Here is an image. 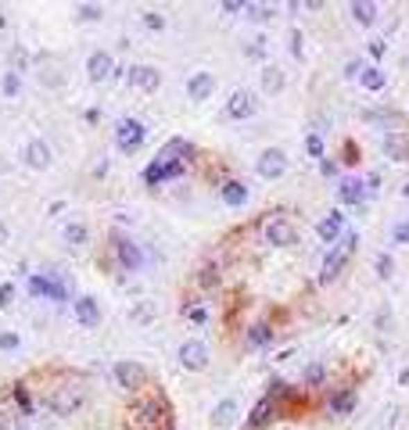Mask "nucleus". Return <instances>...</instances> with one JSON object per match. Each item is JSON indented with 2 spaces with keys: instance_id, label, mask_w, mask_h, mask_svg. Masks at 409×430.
Returning <instances> with one entry per match:
<instances>
[{
  "instance_id": "nucleus-41",
  "label": "nucleus",
  "mask_w": 409,
  "mask_h": 430,
  "mask_svg": "<svg viewBox=\"0 0 409 430\" xmlns=\"http://www.w3.org/2000/svg\"><path fill=\"white\" fill-rule=\"evenodd\" d=\"M198 284H201V287H215V284H219V276H215V269H201Z\"/></svg>"
},
{
  "instance_id": "nucleus-27",
  "label": "nucleus",
  "mask_w": 409,
  "mask_h": 430,
  "mask_svg": "<svg viewBox=\"0 0 409 430\" xmlns=\"http://www.w3.org/2000/svg\"><path fill=\"white\" fill-rule=\"evenodd\" d=\"M359 79H362V90H370V94H381L387 86V76H384V69H377V64H366Z\"/></svg>"
},
{
  "instance_id": "nucleus-21",
  "label": "nucleus",
  "mask_w": 409,
  "mask_h": 430,
  "mask_svg": "<svg viewBox=\"0 0 409 430\" xmlns=\"http://www.w3.org/2000/svg\"><path fill=\"white\" fill-rule=\"evenodd\" d=\"M76 322H83V327H97V322H101V305H97V298H90V294L76 298Z\"/></svg>"
},
{
  "instance_id": "nucleus-20",
  "label": "nucleus",
  "mask_w": 409,
  "mask_h": 430,
  "mask_svg": "<svg viewBox=\"0 0 409 430\" xmlns=\"http://www.w3.org/2000/svg\"><path fill=\"white\" fill-rule=\"evenodd\" d=\"M273 416H276L273 398H258V402H255V409L248 413V430H266V427L273 423Z\"/></svg>"
},
{
  "instance_id": "nucleus-17",
  "label": "nucleus",
  "mask_w": 409,
  "mask_h": 430,
  "mask_svg": "<svg viewBox=\"0 0 409 430\" xmlns=\"http://www.w3.org/2000/svg\"><path fill=\"white\" fill-rule=\"evenodd\" d=\"M155 158H162V162H183V165H190V158H194V144H187V140H180V137H172Z\"/></svg>"
},
{
  "instance_id": "nucleus-44",
  "label": "nucleus",
  "mask_w": 409,
  "mask_h": 430,
  "mask_svg": "<svg viewBox=\"0 0 409 430\" xmlns=\"http://www.w3.org/2000/svg\"><path fill=\"white\" fill-rule=\"evenodd\" d=\"M384 40H370V58H384Z\"/></svg>"
},
{
  "instance_id": "nucleus-39",
  "label": "nucleus",
  "mask_w": 409,
  "mask_h": 430,
  "mask_svg": "<svg viewBox=\"0 0 409 430\" xmlns=\"http://www.w3.org/2000/svg\"><path fill=\"white\" fill-rule=\"evenodd\" d=\"M22 344V337L18 334H0V352H15Z\"/></svg>"
},
{
  "instance_id": "nucleus-24",
  "label": "nucleus",
  "mask_w": 409,
  "mask_h": 430,
  "mask_svg": "<svg viewBox=\"0 0 409 430\" xmlns=\"http://www.w3.org/2000/svg\"><path fill=\"white\" fill-rule=\"evenodd\" d=\"M337 198L344 201V205H362L366 201V187H362V180H341V187H337Z\"/></svg>"
},
{
  "instance_id": "nucleus-48",
  "label": "nucleus",
  "mask_w": 409,
  "mask_h": 430,
  "mask_svg": "<svg viewBox=\"0 0 409 430\" xmlns=\"http://www.w3.org/2000/svg\"><path fill=\"white\" fill-rule=\"evenodd\" d=\"M11 61H15L18 69H22V64H26V51H22V47H15V51H11Z\"/></svg>"
},
{
  "instance_id": "nucleus-23",
  "label": "nucleus",
  "mask_w": 409,
  "mask_h": 430,
  "mask_svg": "<svg viewBox=\"0 0 409 430\" xmlns=\"http://www.w3.org/2000/svg\"><path fill=\"white\" fill-rule=\"evenodd\" d=\"M327 409H331V416H349L356 409V391L352 387H337V391L331 395V402H327Z\"/></svg>"
},
{
  "instance_id": "nucleus-45",
  "label": "nucleus",
  "mask_w": 409,
  "mask_h": 430,
  "mask_svg": "<svg viewBox=\"0 0 409 430\" xmlns=\"http://www.w3.org/2000/svg\"><path fill=\"white\" fill-rule=\"evenodd\" d=\"M387 322H392V312L381 309V312H377V330H387Z\"/></svg>"
},
{
  "instance_id": "nucleus-12",
  "label": "nucleus",
  "mask_w": 409,
  "mask_h": 430,
  "mask_svg": "<svg viewBox=\"0 0 409 430\" xmlns=\"http://www.w3.org/2000/svg\"><path fill=\"white\" fill-rule=\"evenodd\" d=\"M381 150H384V158H392V162H409V133H402V129L384 133Z\"/></svg>"
},
{
  "instance_id": "nucleus-28",
  "label": "nucleus",
  "mask_w": 409,
  "mask_h": 430,
  "mask_svg": "<svg viewBox=\"0 0 409 430\" xmlns=\"http://www.w3.org/2000/svg\"><path fill=\"white\" fill-rule=\"evenodd\" d=\"M284 83H287V76L280 72L276 64H266V69H262V90L266 94H280V90H284Z\"/></svg>"
},
{
  "instance_id": "nucleus-3",
  "label": "nucleus",
  "mask_w": 409,
  "mask_h": 430,
  "mask_svg": "<svg viewBox=\"0 0 409 430\" xmlns=\"http://www.w3.org/2000/svg\"><path fill=\"white\" fill-rule=\"evenodd\" d=\"M176 359H180V366H183L187 373H205V370H208V362H212V352H208V344H205V341L190 337V341L180 344Z\"/></svg>"
},
{
  "instance_id": "nucleus-16",
  "label": "nucleus",
  "mask_w": 409,
  "mask_h": 430,
  "mask_svg": "<svg viewBox=\"0 0 409 430\" xmlns=\"http://www.w3.org/2000/svg\"><path fill=\"white\" fill-rule=\"evenodd\" d=\"M341 233H344V215L341 212H331V215H323V219L316 223V237L323 244H337Z\"/></svg>"
},
{
  "instance_id": "nucleus-13",
  "label": "nucleus",
  "mask_w": 409,
  "mask_h": 430,
  "mask_svg": "<svg viewBox=\"0 0 409 430\" xmlns=\"http://www.w3.org/2000/svg\"><path fill=\"white\" fill-rule=\"evenodd\" d=\"M129 86H137L144 94H155L162 86V72L155 64H137V69H129Z\"/></svg>"
},
{
  "instance_id": "nucleus-38",
  "label": "nucleus",
  "mask_w": 409,
  "mask_h": 430,
  "mask_svg": "<svg viewBox=\"0 0 409 430\" xmlns=\"http://www.w3.org/2000/svg\"><path fill=\"white\" fill-rule=\"evenodd\" d=\"M11 301H15V284H0V312L11 309Z\"/></svg>"
},
{
  "instance_id": "nucleus-5",
  "label": "nucleus",
  "mask_w": 409,
  "mask_h": 430,
  "mask_svg": "<svg viewBox=\"0 0 409 430\" xmlns=\"http://www.w3.org/2000/svg\"><path fill=\"white\" fill-rule=\"evenodd\" d=\"M262 237L273 248H294L298 244V226L287 223V219H280V215H273V219H266V226H262Z\"/></svg>"
},
{
  "instance_id": "nucleus-29",
  "label": "nucleus",
  "mask_w": 409,
  "mask_h": 430,
  "mask_svg": "<svg viewBox=\"0 0 409 430\" xmlns=\"http://www.w3.org/2000/svg\"><path fill=\"white\" fill-rule=\"evenodd\" d=\"M86 241H90L86 223H69V226H65V244H69V248H83Z\"/></svg>"
},
{
  "instance_id": "nucleus-18",
  "label": "nucleus",
  "mask_w": 409,
  "mask_h": 430,
  "mask_svg": "<svg viewBox=\"0 0 409 430\" xmlns=\"http://www.w3.org/2000/svg\"><path fill=\"white\" fill-rule=\"evenodd\" d=\"M344 262H349V251H341V248L327 251V258H323V269H319V284H334V280L341 276V269H344Z\"/></svg>"
},
{
  "instance_id": "nucleus-26",
  "label": "nucleus",
  "mask_w": 409,
  "mask_h": 430,
  "mask_svg": "<svg viewBox=\"0 0 409 430\" xmlns=\"http://www.w3.org/2000/svg\"><path fill=\"white\" fill-rule=\"evenodd\" d=\"M212 427H230V423H237V402L233 398H223L219 405L212 409Z\"/></svg>"
},
{
  "instance_id": "nucleus-15",
  "label": "nucleus",
  "mask_w": 409,
  "mask_h": 430,
  "mask_svg": "<svg viewBox=\"0 0 409 430\" xmlns=\"http://www.w3.org/2000/svg\"><path fill=\"white\" fill-rule=\"evenodd\" d=\"M29 291L36 298H47V301H69V294H65V287H61V280H54V276H33L29 280Z\"/></svg>"
},
{
  "instance_id": "nucleus-43",
  "label": "nucleus",
  "mask_w": 409,
  "mask_h": 430,
  "mask_svg": "<svg viewBox=\"0 0 409 430\" xmlns=\"http://www.w3.org/2000/svg\"><path fill=\"white\" fill-rule=\"evenodd\" d=\"M291 54L301 58V33H298V29H291Z\"/></svg>"
},
{
  "instance_id": "nucleus-42",
  "label": "nucleus",
  "mask_w": 409,
  "mask_h": 430,
  "mask_svg": "<svg viewBox=\"0 0 409 430\" xmlns=\"http://www.w3.org/2000/svg\"><path fill=\"white\" fill-rule=\"evenodd\" d=\"M344 162H349V165H356V162H359V150H356V144H352V140L344 144Z\"/></svg>"
},
{
  "instance_id": "nucleus-11",
  "label": "nucleus",
  "mask_w": 409,
  "mask_h": 430,
  "mask_svg": "<svg viewBox=\"0 0 409 430\" xmlns=\"http://www.w3.org/2000/svg\"><path fill=\"white\" fill-rule=\"evenodd\" d=\"M255 112H258V101H255L251 90H233V94H230V101H226V115H230V119L244 122V119H251Z\"/></svg>"
},
{
  "instance_id": "nucleus-34",
  "label": "nucleus",
  "mask_w": 409,
  "mask_h": 430,
  "mask_svg": "<svg viewBox=\"0 0 409 430\" xmlns=\"http://www.w3.org/2000/svg\"><path fill=\"white\" fill-rule=\"evenodd\" d=\"M323 373H327V370H323L319 362H312L309 370H306V387H319L323 384Z\"/></svg>"
},
{
  "instance_id": "nucleus-1",
  "label": "nucleus",
  "mask_w": 409,
  "mask_h": 430,
  "mask_svg": "<svg viewBox=\"0 0 409 430\" xmlns=\"http://www.w3.org/2000/svg\"><path fill=\"white\" fill-rule=\"evenodd\" d=\"M129 423L133 430H172V405L162 391L147 395V398H137L133 409H129Z\"/></svg>"
},
{
  "instance_id": "nucleus-51",
  "label": "nucleus",
  "mask_w": 409,
  "mask_h": 430,
  "mask_svg": "<svg viewBox=\"0 0 409 430\" xmlns=\"http://www.w3.org/2000/svg\"><path fill=\"white\" fill-rule=\"evenodd\" d=\"M319 169H323V176H334V162L323 158V162H319Z\"/></svg>"
},
{
  "instance_id": "nucleus-33",
  "label": "nucleus",
  "mask_w": 409,
  "mask_h": 430,
  "mask_svg": "<svg viewBox=\"0 0 409 430\" xmlns=\"http://www.w3.org/2000/svg\"><path fill=\"white\" fill-rule=\"evenodd\" d=\"M76 15L83 22H97V18H104V8H97V4H76Z\"/></svg>"
},
{
  "instance_id": "nucleus-32",
  "label": "nucleus",
  "mask_w": 409,
  "mask_h": 430,
  "mask_svg": "<svg viewBox=\"0 0 409 430\" xmlns=\"http://www.w3.org/2000/svg\"><path fill=\"white\" fill-rule=\"evenodd\" d=\"M306 150H309V158H319V162H323V155H327L323 137H319V133H306Z\"/></svg>"
},
{
  "instance_id": "nucleus-47",
  "label": "nucleus",
  "mask_w": 409,
  "mask_h": 430,
  "mask_svg": "<svg viewBox=\"0 0 409 430\" xmlns=\"http://www.w3.org/2000/svg\"><path fill=\"white\" fill-rule=\"evenodd\" d=\"M187 316H190L194 322H205V309H201V305H194V309H187Z\"/></svg>"
},
{
  "instance_id": "nucleus-19",
  "label": "nucleus",
  "mask_w": 409,
  "mask_h": 430,
  "mask_svg": "<svg viewBox=\"0 0 409 430\" xmlns=\"http://www.w3.org/2000/svg\"><path fill=\"white\" fill-rule=\"evenodd\" d=\"M212 90H215V76H212V72H194V76L187 79V97H190V101H208Z\"/></svg>"
},
{
  "instance_id": "nucleus-4",
  "label": "nucleus",
  "mask_w": 409,
  "mask_h": 430,
  "mask_svg": "<svg viewBox=\"0 0 409 430\" xmlns=\"http://www.w3.org/2000/svg\"><path fill=\"white\" fill-rule=\"evenodd\" d=\"M144 137H147V126H144L140 119H119V126H115V144H119L122 155H133V150H140Z\"/></svg>"
},
{
  "instance_id": "nucleus-49",
  "label": "nucleus",
  "mask_w": 409,
  "mask_h": 430,
  "mask_svg": "<svg viewBox=\"0 0 409 430\" xmlns=\"http://www.w3.org/2000/svg\"><path fill=\"white\" fill-rule=\"evenodd\" d=\"M108 169H112V162L104 158V162H97V169H94V172H97V176H108Z\"/></svg>"
},
{
  "instance_id": "nucleus-7",
  "label": "nucleus",
  "mask_w": 409,
  "mask_h": 430,
  "mask_svg": "<svg viewBox=\"0 0 409 430\" xmlns=\"http://www.w3.org/2000/svg\"><path fill=\"white\" fill-rule=\"evenodd\" d=\"M112 241H115V255H119V266L126 273H137L144 266V251L140 244H133V237H126V233H112Z\"/></svg>"
},
{
  "instance_id": "nucleus-2",
  "label": "nucleus",
  "mask_w": 409,
  "mask_h": 430,
  "mask_svg": "<svg viewBox=\"0 0 409 430\" xmlns=\"http://www.w3.org/2000/svg\"><path fill=\"white\" fill-rule=\"evenodd\" d=\"M112 373H115V384L122 387V391H129V395H140L147 387V370L137 359H119L112 366Z\"/></svg>"
},
{
  "instance_id": "nucleus-31",
  "label": "nucleus",
  "mask_w": 409,
  "mask_h": 430,
  "mask_svg": "<svg viewBox=\"0 0 409 430\" xmlns=\"http://www.w3.org/2000/svg\"><path fill=\"white\" fill-rule=\"evenodd\" d=\"M269 341H273V330L266 327V322H258V327L248 330V344H255V348H262V344H269Z\"/></svg>"
},
{
  "instance_id": "nucleus-22",
  "label": "nucleus",
  "mask_w": 409,
  "mask_h": 430,
  "mask_svg": "<svg viewBox=\"0 0 409 430\" xmlns=\"http://www.w3.org/2000/svg\"><path fill=\"white\" fill-rule=\"evenodd\" d=\"M219 201L230 205V208L248 205V187H244L241 180H226V183H219Z\"/></svg>"
},
{
  "instance_id": "nucleus-52",
  "label": "nucleus",
  "mask_w": 409,
  "mask_h": 430,
  "mask_svg": "<svg viewBox=\"0 0 409 430\" xmlns=\"http://www.w3.org/2000/svg\"><path fill=\"white\" fill-rule=\"evenodd\" d=\"M0 172H8V162H0Z\"/></svg>"
},
{
  "instance_id": "nucleus-50",
  "label": "nucleus",
  "mask_w": 409,
  "mask_h": 430,
  "mask_svg": "<svg viewBox=\"0 0 409 430\" xmlns=\"http://www.w3.org/2000/svg\"><path fill=\"white\" fill-rule=\"evenodd\" d=\"M11 241V230H8V223H0V244H8Z\"/></svg>"
},
{
  "instance_id": "nucleus-8",
  "label": "nucleus",
  "mask_w": 409,
  "mask_h": 430,
  "mask_svg": "<svg viewBox=\"0 0 409 430\" xmlns=\"http://www.w3.org/2000/svg\"><path fill=\"white\" fill-rule=\"evenodd\" d=\"M255 169H258V176H262V180H280L287 172V155L280 147H266L262 155H258Z\"/></svg>"
},
{
  "instance_id": "nucleus-46",
  "label": "nucleus",
  "mask_w": 409,
  "mask_h": 430,
  "mask_svg": "<svg viewBox=\"0 0 409 430\" xmlns=\"http://www.w3.org/2000/svg\"><path fill=\"white\" fill-rule=\"evenodd\" d=\"M244 8H248V4H237V0H226V4H223L226 15H237V11H244Z\"/></svg>"
},
{
  "instance_id": "nucleus-40",
  "label": "nucleus",
  "mask_w": 409,
  "mask_h": 430,
  "mask_svg": "<svg viewBox=\"0 0 409 430\" xmlns=\"http://www.w3.org/2000/svg\"><path fill=\"white\" fill-rule=\"evenodd\" d=\"M362 69H366V64H362L359 58H352L349 64H344V76H349V79H356V76H362Z\"/></svg>"
},
{
  "instance_id": "nucleus-25",
  "label": "nucleus",
  "mask_w": 409,
  "mask_h": 430,
  "mask_svg": "<svg viewBox=\"0 0 409 430\" xmlns=\"http://www.w3.org/2000/svg\"><path fill=\"white\" fill-rule=\"evenodd\" d=\"M349 15L356 26H374L377 22V4L374 0H356V4H349Z\"/></svg>"
},
{
  "instance_id": "nucleus-37",
  "label": "nucleus",
  "mask_w": 409,
  "mask_h": 430,
  "mask_svg": "<svg viewBox=\"0 0 409 430\" xmlns=\"http://www.w3.org/2000/svg\"><path fill=\"white\" fill-rule=\"evenodd\" d=\"M22 90V79H18V72H4V94L8 97H15Z\"/></svg>"
},
{
  "instance_id": "nucleus-36",
  "label": "nucleus",
  "mask_w": 409,
  "mask_h": 430,
  "mask_svg": "<svg viewBox=\"0 0 409 430\" xmlns=\"http://www.w3.org/2000/svg\"><path fill=\"white\" fill-rule=\"evenodd\" d=\"M392 241L395 244H409V219H402V223L392 226Z\"/></svg>"
},
{
  "instance_id": "nucleus-10",
  "label": "nucleus",
  "mask_w": 409,
  "mask_h": 430,
  "mask_svg": "<svg viewBox=\"0 0 409 430\" xmlns=\"http://www.w3.org/2000/svg\"><path fill=\"white\" fill-rule=\"evenodd\" d=\"M22 158H26V165H29V169L43 172V169H51V162H54V150H51V144H47V140L33 137V140L26 144V150H22Z\"/></svg>"
},
{
  "instance_id": "nucleus-14",
  "label": "nucleus",
  "mask_w": 409,
  "mask_h": 430,
  "mask_svg": "<svg viewBox=\"0 0 409 430\" xmlns=\"http://www.w3.org/2000/svg\"><path fill=\"white\" fill-rule=\"evenodd\" d=\"M112 69H115V61L108 51H94L90 58H86V79L90 83H104V79H112Z\"/></svg>"
},
{
  "instance_id": "nucleus-6",
  "label": "nucleus",
  "mask_w": 409,
  "mask_h": 430,
  "mask_svg": "<svg viewBox=\"0 0 409 430\" xmlns=\"http://www.w3.org/2000/svg\"><path fill=\"white\" fill-rule=\"evenodd\" d=\"M47 405H51L54 416H72L76 409L83 405V387H79V384H65V387H58V391L47 398Z\"/></svg>"
},
{
  "instance_id": "nucleus-30",
  "label": "nucleus",
  "mask_w": 409,
  "mask_h": 430,
  "mask_svg": "<svg viewBox=\"0 0 409 430\" xmlns=\"http://www.w3.org/2000/svg\"><path fill=\"white\" fill-rule=\"evenodd\" d=\"M374 269H377L381 280H392V276H395V258L387 255V251H381V255L374 258Z\"/></svg>"
},
{
  "instance_id": "nucleus-53",
  "label": "nucleus",
  "mask_w": 409,
  "mask_h": 430,
  "mask_svg": "<svg viewBox=\"0 0 409 430\" xmlns=\"http://www.w3.org/2000/svg\"><path fill=\"white\" fill-rule=\"evenodd\" d=\"M406 198H409V183H406Z\"/></svg>"
},
{
  "instance_id": "nucleus-9",
  "label": "nucleus",
  "mask_w": 409,
  "mask_h": 430,
  "mask_svg": "<svg viewBox=\"0 0 409 430\" xmlns=\"http://www.w3.org/2000/svg\"><path fill=\"white\" fill-rule=\"evenodd\" d=\"M183 172H187L183 162H162V158H155V162L144 169V183H147V187H158V183H165V180H180Z\"/></svg>"
},
{
  "instance_id": "nucleus-35",
  "label": "nucleus",
  "mask_w": 409,
  "mask_h": 430,
  "mask_svg": "<svg viewBox=\"0 0 409 430\" xmlns=\"http://www.w3.org/2000/svg\"><path fill=\"white\" fill-rule=\"evenodd\" d=\"M144 26H147L151 33H162V29H165V18H162L158 11H144Z\"/></svg>"
}]
</instances>
